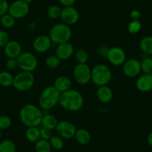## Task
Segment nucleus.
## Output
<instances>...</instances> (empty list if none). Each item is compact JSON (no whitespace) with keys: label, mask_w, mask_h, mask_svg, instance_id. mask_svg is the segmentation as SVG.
Here are the masks:
<instances>
[{"label":"nucleus","mask_w":152,"mask_h":152,"mask_svg":"<svg viewBox=\"0 0 152 152\" xmlns=\"http://www.w3.org/2000/svg\"><path fill=\"white\" fill-rule=\"evenodd\" d=\"M142 26L140 20H132L128 26V31L131 34H136L141 31Z\"/></svg>","instance_id":"nucleus-32"},{"label":"nucleus","mask_w":152,"mask_h":152,"mask_svg":"<svg viewBox=\"0 0 152 152\" xmlns=\"http://www.w3.org/2000/svg\"><path fill=\"white\" fill-rule=\"evenodd\" d=\"M74 46L69 42L61 43L57 46L55 49V55L61 61H67L74 54Z\"/></svg>","instance_id":"nucleus-15"},{"label":"nucleus","mask_w":152,"mask_h":152,"mask_svg":"<svg viewBox=\"0 0 152 152\" xmlns=\"http://www.w3.org/2000/svg\"><path fill=\"white\" fill-rule=\"evenodd\" d=\"M34 148L37 152H52V146L49 140L40 139L34 143Z\"/></svg>","instance_id":"nucleus-25"},{"label":"nucleus","mask_w":152,"mask_h":152,"mask_svg":"<svg viewBox=\"0 0 152 152\" xmlns=\"http://www.w3.org/2000/svg\"><path fill=\"white\" fill-rule=\"evenodd\" d=\"M49 142H50L51 146L53 149L57 151H60L64 148V139L61 138L59 136H52L49 139Z\"/></svg>","instance_id":"nucleus-29"},{"label":"nucleus","mask_w":152,"mask_h":152,"mask_svg":"<svg viewBox=\"0 0 152 152\" xmlns=\"http://www.w3.org/2000/svg\"><path fill=\"white\" fill-rule=\"evenodd\" d=\"M20 119L22 123L28 127H38L41 124L43 114L41 110L32 104L23 105L20 110Z\"/></svg>","instance_id":"nucleus-1"},{"label":"nucleus","mask_w":152,"mask_h":152,"mask_svg":"<svg viewBox=\"0 0 152 152\" xmlns=\"http://www.w3.org/2000/svg\"><path fill=\"white\" fill-rule=\"evenodd\" d=\"M16 19L8 13L0 17V24L5 28H11L15 26Z\"/></svg>","instance_id":"nucleus-27"},{"label":"nucleus","mask_w":152,"mask_h":152,"mask_svg":"<svg viewBox=\"0 0 152 152\" xmlns=\"http://www.w3.org/2000/svg\"><path fill=\"white\" fill-rule=\"evenodd\" d=\"M2 131H1V130H0V141H1V140H2Z\"/></svg>","instance_id":"nucleus-43"},{"label":"nucleus","mask_w":152,"mask_h":152,"mask_svg":"<svg viewBox=\"0 0 152 152\" xmlns=\"http://www.w3.org/2000/svg\"><path fill=\"white\" fill-rule=\"evenodd\" d=\"M26 138L30 142H37L40 139V129L37 127H28L26 131Z\"/></svg>","instance_id":"nucleus-23"},{"label":"nucleus","mask_w":152,"mask_h":152,"mask_svg":"<svg viewBox=\"0 0 152 152\" xmlns=\"http://www.w3.org/2000/svg\"><path fill=\"white\" fill-rule=\"evenodd\" d=\"M0 55H1V49H0Z\"/></svg>","instance_id":"nucleus-45"},{"label":"nucleus","mask_w":152,"mask_h":152,"mask_svg":"<svg viewBox=\"0 0 152 152\" xmlns=\"http://www.w3.org/2000/svg\"><path fill=\"white\" fill-rule=\"evenodd\" d=\"M147 142L151 147H152V131L148 135L147 137Z\"/></svg>","instance_id":"nucleus-41"},{"label":"nucleus","mask_w":152,"mask_h":152,"mask_svg":"<svg viewBox=\"0 0 152 152\" xmlns=\"http://www.w3.org/2000/svg\"><path fill=\"white\" fill-rule=\"evenodd\" d=\"M107 58L110 64L115 66H121L126 61V53L119 46L109 48L107 54Z\"/></svg>","instance_id":"nucleus-10"},{"label":"nucleus","mask_w":152,"mask_h":152,"mask_svg":"<svg viewBox=\"0 0 152 152\" xmlns=\"http://www.w3.org/2000/svg\"><path fill=\"white\" fill-rule=\"evenodd\" d=\"M52 42L50 37L46 35L37 37L33 41V49L38 53H45L50 49Z\"/></svg>","instance_id":"nucleus-14"},{"label":"nucleus","mask_w":152,"mask_h":152,"mask_svg":"<svg viewBox=\"0 0 152 152\" xmlns=\"http://www.w3.org/2000/svg\"><path fill=\"white\" fill-rule=\"evenodd\" d=\"M79 18V12L73 6L64 7L62 8L61 19L64 24L68 25V26H72L78 23Z\"/></svg>","instance_id":"nucleus-13"},{"label":"nucleus","mask_w":152,"mask_h":152,"mask_svg":"<svg viewBox=\"0 0 152 152\" xmlns=\"http://www.w3.org/2000/svg\"><path fill=\"white\" fill-rule=\"evenodd\" d=\"M124 75L128 78H135L141 72V61L136 58L126 60L122 65Z\"/></svg>","instance_id":"nucleus-12"},{"label":"nucleus","mask_w":152,"mask_h":152,"mask_svg":"<svg viewBox=\"0 0 152 152\" xmlns=\"http://www.w3.org/2000/svg\"><path fill=\"white\" fill-rule=\"evenodd\" d=\"M76 0H59L60 3L64 7H69L72 6L75 4Z\"/></svg>","instance_id":"nucleus-40"},{"label":"nucleus","mask_w":152,"mask_h":152,"mask_svg":"<svg viewBox=\"0 0 152 152\" xmlns=\"http://www.w3.org/2000/svg\"><path fill=\"white\" fill-rule=\"evenodd\" d=\"M10 41L9 34L5 30H0V49L5 47Z\"/></svg>","instance_id":"nucleus-35"},{"label":"nucleus","mask_w":152,"mask_h":152,"mask_svg":"<svg viewBox=\"0 0 152 152\" xmlns=\"http://www.w3.org/2000/svg\"><path fill=\"white\" fill-rule=\"evenodd\" d=\"M73 77L80 85H86L91 81V69L87 64H78L73 69Z\"/></svg>","instance_id":"nucleus-8"},{"label":"nucleus","mask_w":152,"mask_h":152,"mask_svg":"<svg viewBox=\"0 0 152 152\" xmlns=\"http://www.w3.org/2000/svg\"><path fill=\"white\" fill-rule=\"evenodd\" d=\"M61 61L56 55H49L45 60V64L49 69H56L61 65Z\"/></svg>","instance_id":"nucleus-28"},{"label":"nucleus","mask_w":152,"mask_h":152,"mask_svg":"<svg viewBox=\"0 0 152 152\" xmlns=\"http://www.w3.org/2000/svg\"><path fill=\"white\" fill-rule=\"evenodd\" d=\"M4 52L8 58H17L23 52L22 46L17 40H10L3 48Z\"/></svg>","instance_id":"nucleus-16"},{"label":"nucleus","mask_w":152,"mask_h":152,"mask_svg":"<svg viewBox=\"0 0 152 152\" xmlns=\"http://www.w3.org/2000/svg\"><path fill=\"white\" fill-rule=\"evenodd\" d=\"M23 1H25L26 2H27V3H31V2H32L34 1V0H23Z\"/></svg>","instance_id":"nucleus-42"},{"label":"nucleus","mask_w":152,"mask_h":152,"mask_svg":"<svg viewBox=\"0 0 152 152\" xmlns=\"http://www.w3.org/2000/svg\"><path fill=\"white\" fill-rule=\"evenodd\" d=\"M5 66L8 70H15L19 68L17 58H8L5 63Z\"/></svg>","instance_id":"nucleus-36"},{"label":"nucleus","mask_w":152,"mask_h":152,"mask_svg":"<svg viewBox=\"0 0 152 152\" xmlns=\"http://www.w3.org/2000/svg\"><path fill=\"white\" fill-rule=\"evenodd\" d=\"M52 133L51 131L49 129H46V128H43L40 129V139H43V140H49V139L52 137Z\"/></svg>","instance_id":"nucleus-38"},{"label":"nucleus","mask_w":152,"mask_h":152,"mask_svg":"<svg viewBox=\"0 0 152 152\" xmlns=\"http://www.w3.org/2000/svg\"><path fill=\"white\" fill-rule=\"evenodd\" d=\"M141 71L143 74L152 75V58H145L141 61Z\"/></svg>","instance_id":"nucleus-30"},{"label":"nucleus","mask_w":152,"mask_h":152,"mask_svg":"<svg viewBox=\"0 0 152 152\" xmlns=\"http://www.w3.org/2000/svg\"><path fill=\"white\" fill-rule=\"evenodd\" d=\"M61 11H62V8H60L58 5H51L47 10V15L52 20H57L58 18H61Z\"/></svg>","instance_id":"nucleus-31"},{"label":"nucleus","mask_w":152,"mask_h":152,"mask_svg":"<svg viewBox=\"0 0 152 152\" xmlns=\"http://www.w3.org/2000/svg\"><path fill=\"white\" fill-rule=\"evenodd\" d=\"M34 81L33 72L21 71L14 76L13 87L18 91L26 92L32 88Z\"/></svg>","instance_id":"nucleus-6"},{"label":"nucleus","mask_w":152,"mask_h":152,"mask_svg":"<svg viewBox=\"0 0 152 152\" xmlns=\"http://www.w3.org/2000/svg\"><path fill=\"white\" fill-rule=\"evenodd\" d=\"M96 96L97 99L101 103L107 104L110 103L113 100V92L112 89L107 85L99 87L96 91Z\"/></svg>","instance_id":"nucleus-18"},{"label":"nucleus","mask_w":152,"mask_h":152,"mask_svg":"<svg viewBox=\"0 0 152 152\" xmlns=\"http://www.w3.org/2000/svg\"><path fill=\"white\" fill-rule=\"evenodd\" d=\"M29 11H30V6L28 3L23 0H15L9 4L8 13L16 20H18L26 17L29 14Z\"/></svg>","instance_id":"nucleus-9"},{"label":"nucleus","mask_w":152,"mask_h":152,"mask_svg":"<svg viewBox=\"0 0 152 152\" xmlns=\"http://www.w3.org/2000/svg\"><path fill=\"white\" fill-rule=\"evenodd\" d=\"M151 91H152V90H151Z\"/></svg>","instance_id":"nucleus-46"},{"label":"nucleus","mask_w":152,"mask_h":152,"mask_svg":"<svg viewBox=\"0 0 152 152\" xmlns=\"http://www.w3.org/2000/svg\"><path fill=\"white\" fill-rule=\"evenodd\" d=\"M84 97L78 90L70 89L61 93L59 104L66 110L72 112L80 110L84 106Z\"/></svg>","instance_id":"nucleus-2"},{"label":"nucleus","mask_w":152,"mask_h":152,"mask_svg":"<svg viewBox=\"0 0 152 152\" xmlns=\"http://www.w3.org/2000/svg\"><path fill=\"white\" fill-rule=\"evenodd\" d=\"M55 131L58 135L61 138L64 140H70L75 137L77 129L74 124L72 123L71 122L63 120L58 122Z\"/></svg>","instance_id":"nucleus-11"},{"label":"nucleus","mask_w":152,"mask_h":152,"mask_svg":"<svg viewBox=\"0 0 152 152\" xmlns=\"http://www.w3.org/2000/svg\"><path fill=\"white\" fill-rule=\"evenodd\" d=\"M72 81L66 75H60L55 80L54 87L61 93H64L71 89Z\"/></svg>","instance_id":"nucleus-19"},{"label":"nucleus","mask_w":152,"mask_h":152,"mask_svg":"<svg viewBox=\"0 0 152 152\" xmlns=\"http://www.w3.org/2000/svg\"><path fill=\"white\" fill-rule=\"evenodd\" d=\"M72 36V31L69 26L63 23L54 25L49 30V37L52 43H55L57 45L69 42Z\"/></svg>","instance_id":"nucleus-4"},{"label":"nucleus","mask_w":152,"mask_h":152,"mask_svg":"<svg viewBox=\"0 0 152 152\" xmlns=\"http://www.w3.org/2000/svg\"><path fill=\"white\" fill-rule=\"evenodd\" d=\"M140 49L146 55H152V36H145L140 40Z\"/></svg>","instance_id":"nucleus-22"},{"label":"nucleus","mask_w":152,"mask_h":152,"mask_svg":"<svg viewBox=\"0 0 152 152\" xmlns=\"http://www.w3.org/2000/svg\"><path fill=\"white\" fill-rule=\"evenodd\" d=\"M8 8L9 4L7 0H0V17L8 12Z\"/></svg>","instance_id":"nucleus-37"},{"label":"nucleus","mask_w":152,"mask_h":152,"mask_svg":"<svg viewBox=\"0 0 152 152\" xmlns=\"http://www.w3.org/2000/svg\"><path fill=\"white\" fill-rule=\"evenodd\" d=\"M75 60L78 64H87L89 60V54L85 49H78L75 52Z\"/></svg>","instance_id":"nucleus-33"},{"label":"nucleus","mask_w":152,"mask_h":152,"mask_svg":"<svg viewBox=\"0 0 152 152\" xmlns=\"http://www.w3.org/2000/svg\"><path fill=\"white\" fill-rule=\"evenodd\" d=\"M130 17H131V20H140V17H141V13L138 10H133L130 13Z\"/></svg>","instance_id":"nucleus-39"},{"label":"nucleus","mask_w":152,"mask_h":152,"mask_svg":"<svg viewBox=\"0 0 152 152\" xmlns=\"http://www.w3.org/2000/svg\"><path fill=\"white\" fill-rule=\"evenodd\" d=\"M136 87L142 93H147L152 90V75L142 74L137 78Z\"/></svg>","instance_id":"nucleus-17"},{"label":"nucleus","mask_w":152,"mask_h":152,"mask_svg":"<svg viewBox=\"0 0 152 152\" xmlns=\"http://www.w3.org/2000/svg\"><path fill=\"white\" fill-rule=\"evenodd\" d=\"M58 124V120L55 116H54L52 114L43 115L41 122V125L42 126H43V128L49 129L50 130V131H52V130H55Z\"/></svg>","instance_id":"nucleus-21"},{"label":"nucleus","mask_w":152,"mask_h":152,"mask_svg":"<svg viewBox=\"0 0 152 152\" xmlns=\"http://www.w3.org/2000/svg\"><path fill=\"white\" fill-rule=\"evenodd\" d=\"M14 76L8 71L0 72V85L4 87L13 86Z\"/></svg>","instance_id":"nucleus-24"},{"label":"nucleus","mask_w":152,"mask_h":152,"mask_svg":"<svg viewBox=\"0 0 152 152\" xmlns=\"http://www.w3.org/2000/svg\"><path fill=\"white\" fill-rule=\"evenodd\" d=\"M112 79V71L105 64H96L91 69V81L97 87L107 85Z\"/></svg>","instance_id":"nucleus-5"},{"label":"nucleus","mask_w":152,"mask_h":152,"mask_svg":"<svg viewBox=\"0 0 152 152\" xmlns=\"http://www.w3.org/2000/svg\"><path fill=\"white\" fill-rule=\"evenodd\" d=\"M61 93L54 86H49L43 90L39 97V106L49 110L59 104Z\"/></svg>","instance_id":"nucleus-3"},{"label":"nucleus","mask_w":152,"mask_h":152,"mask_svg":"<svg viewBox=\"0 0 152 152\" xmlns=\"http://www.w3.org/2000/svg\"><path fill=\"white\" fill-rule=\"evenodd\" d=\"M109 1H112V2H114V1H118V0H109Z\"/></svg>","instance_id":"nucleus-44"},{"label":"nucleus","mask_w":152,"mask_h":152,"mask_svg":"<svg viewBox=\"0 0 152 152\" xmlns=\"http://www.w3.org/2000/svg\"><path fill=\"white\" fill-rule=\"evenodd\" d=\"M12 124V120L10 118V116H6V115H2L0 116V130H7L11 126Z\"/></svg>","instance_id":"nucleus-34"},{"label":"nucleus","mask_w":152,"mask_h":152,"mask_svg":"<svg viewBox=\"0 0 152 152\" xmlns=\"http://www.w3.org/2000/svg\"><path fill=\"white\" fill-rule=\"evenodd\" d=\"M74 138L75 139L76 142L78 144L86 145H88L91 141V134L87 130L80 128V129H77Z\"/></svg>","instance_id":"nucleus-20"},{"label":"nucleus","mask_w":152,"mask_h":152,"mask_svg":"<svg viewBox=\"0 0 152 152\" xmlns=\"http://www.w3.org/2000/svg\"><path fill=\"white\" fill-rule=\"evenodd\" d=\"M18 66L22 71L33 72L37 69L38 61L33 53L29 52H23L17 58Z\"/></svg>","instance_id":"nucleus-7"},{"label":"nucleus","mask_w":152,"mask_h":152,"mask_svg":"<svg viewBox=\"0 0 152 152\" xmlns=\"http://www.w3.org/2000/svg\"><path fill=\"white\" fill-rule=\"evenodd\" d=\"M17 146L11 140H3L0 141V152H16Z\"/></svg>","instance_id":"nucleus-26"}]
</instances>
